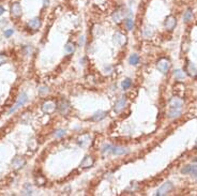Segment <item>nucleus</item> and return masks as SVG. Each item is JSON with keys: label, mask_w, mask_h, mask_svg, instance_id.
I'll list each match as a JSON object with an SVG mask.
<instances>
[{"label": "nucleus", "mask_w": 197, "mask_h": 196, "mask_svg": "<svg viewBox=\"0 0 197 196\" xmlns=\"http://www.w3.org/2000/svg\"><path fill=\"white\" fill-rule=\"evenodd\" d=\"M183 101L179 97H173L169 101V110H168V117L171 119L178 118L182 113Z\"/></svg>", "instance_id": "nucleus-1"}, {"label": "nucleus", "mask_w": 197, "mask_h": 196, "mask_svg": "<svg viewBox=\"0 0 197 196\" xmlns=\"http://www.w3.org/2000/svg\"><path fill=\"white\" fill-rule=\"evenodd\" d=\"M129 15H131V11H130V10L125 9V8H120V9H118L117 11L114 12V14H112V19H114L115 23H120L123 18H125L127 16H129Z\"/></svg>", "instance_id": "nucleus-2"}, {"label": "nucleus", "mask_w": 197, "mask_h": 196, "mask_svg": "<svg viewBox=\"0 0 197 196\" xmlns=\"http://www.w3.org/2000/svg\"><path fill=\"white\" fill-rule=\"evenodd\" d=\"M57 108L56 102L53 101V100H48V101H45L42 105V110L47 115H50V114L55 113V110Z\"/></svg>", "instance_id": "nucleus-3"}, {"label": "nucleus", "mask_w": 197, "mask_h": 196, "mask_svg": "<svg viewBox=\"0 0 197 196\" xmlns=\"http://www.w3.org/2000/svg\"><path fill=\"white\" fill-rule=\"evenodd\" d=\"M28 101V95L25 93V92H21V94H19V97H18V100L17 102H16V104L14 105V106L12 107L11 109H10L9 114H12V113H14L15 110L18 109L21 106H23V105H25V103Z\"/></svg>", "instance_id": "nucleus-4"}, {"label": "nucleus", "mask_w": 197, "mask_h": 196, "mask_svg": "<svg viewBox=\"0 0 197 196\" xmlns=\"http://www.w3.org/2000/svg\"><path fill=\"white\" fill-rule=\"evenodd\" d=\"M156 68L159 70L161 73L165 74V73H167L169 68H170V62L168 61L167 59H165V58H162V59H160L156 63Z\"/></svg>", "instance_id": "nucleus-5"}, {"label": "nucleus", "mask_w": 197, "mask_h": 196, "mask_svg": "<svg viewBox=\"0 0 197 196\" xmlns=\"http://www.w3.org/2000/svg\"><path fill=\"white\" fill-rule=\"evenodd\" d=\"M173 187H174V185H173V183H171L170 181L165 182L164 184H162V187H161L159 190L156 191L155 195H158V196L167 195V194L169 193L171 190H173Z\"/></svg>", "instance_id": "nucleus-6"}, {"label": "nucleus", "mask_w": 197, "mask_h": 196, "mask_svg": "<svg viewBox=\"0 0 197 196\" xmlns=\"http://www.w3.org/2000/svg\"><path fill=\"white\" fill-rule=\"evenodd\" d=\"M57 109L59 110V113L61 114V115H68L70 113L71 110V105L68 101H64V100H62L58 103L57 105Z\"/></svg>", "instance_id": "nucleus-7"}, {"label": "nucleus", "mask_w": 197, "mask_h": 196, "mask_svg": "<svg viewBox=\"0 0 197 196\" xmlns=\"http://www.w3.org/2000/svg\"><path fill=\"white\" fill-rule=\"evenodd\" d=\"M21 13H23V11H21V4H19L18 2L12 3V6H11V15H12V17H14V18L21 17Z\"/></svg>", "instance_id": "nucleus-8"}, {"label": "nucleus", "mask_w": 197, "mask_h": 196, "mask_svg": "<svg viewBox=\"0 0 197 196\" xmlns=\"http://www.w3.org/2000/svg\"><path fill=\"white\" fill-rule=\"evenodd\" d=\"M25 164H26V160L21 157H15L12 161V166L14 170H21V167L25 166Z\"/></svg>", "instance_id": "nucleus-9"}, {"label": "nucleus", "mask_w": 197, "mask_h": 196, "mask_svg": "<svg viewBox=\"0 0 197 196\" xmlns=\"http://www.w3.org/2000/svg\"><path fill=\"white\" fill-rule=\"evenodd\" d=\"M94 164V159L91 155H86L84 157V160L80 162V167L82 168H90V167L93 166Z\"/></svg>", "instance_id": "nucleus-10"}, {"label": "nucleus", "mask_w": 197, "mask_h": 196, "mask_svg": "<svg viewBox=\"0 0 197 196\" xmlns=\"http://www.w3.org/2000/svg\"><path fill=\"white\" fill-rule=\"evenodd\" d=\"M125 105H127V98H125V97H121V98L116 102L114 110H115L116 113H120L121 110L125 107Z\"/></svg>", "instance_id": "nucleus-11"}, {"label": "nucleus", "mask_w": 197, "mask_h": 196, "mask_svg": "<svg viewBox=\"0 0 197 196\" xmlns=\"http://www.w3.org/2000/svg\"><path fill=\"white\" fill-rule=\"evenodd\" d=\"M114 42H115L116 44L122 46V45L127 44L128 39L127 36H124V34H122V33H116L115 36H114Z\"/></svg>", "instance_id": "nucleus-12"}, {"label": "nucleus", "mask_w": 197, "mask_h": 196, "mask_svg": "<svg viewBox=\"0 0 197 196\" xmlns=\"http://www.w3.org/2000/svg\"><path fill=\"white\" fill-rule=\"evenodd\" d=\"M176 23H177L176 18L170 15V16H168V17L165 19V23H164L165 28L167 30H173L175 28V26H176Z\"/></svg>", "instance_id": "nucleus-13"}, {"label": "nucleus", "mask_w": 197, "mask_h": 196, "mask_svg": "<svg viewBox=\"0 0 197 196\" xmlns=\"http://www.w3.org/2000/svg\"><path fill=\"white\" fill-rule=\"evenodd\" d=\"M28 27L32 30H38L40 27H41V19L39 17L32 18L31 21H28Z\"/></svg>", "instance_id": "nucleus-14"}, {"label": "nucleus", "mask_w": 197, "mask_h": 196, "mask_svg": "<svg viewBox=\"0 0 197 196\" xmlns=\"http://www.w3.org/2000/svg\"><path fill=\"white\" fill-rule=\"evenodd\" d=\"M129 152V149L125 148V147H120V146H117V147H112V153L115 155H127Z\"/></svg>", "instance_id": "nucleus-15"}, {"label": "nucleus", "mask_w": 197, "mask_h": 196, "mask_svg": "<svg viewBox=\"0 0 197 196\" xmlns=\"http://www.w3.org/2000/svg\"><path fill=\"white\" fill-rule=\"evenodd\" d=\"M90 139H91V137H90L89 134H82V135H80V136L78 137L77 143H78V145L80 146L84 147V146H86L87 144L89 143V142H90Z\"/></svg>", "instance_id": "nucleus-16"}, {"label": "nucleus", "mask_w": 197, "mask_h": 196, "mask_svg": "<svg viewBox=\"0 0 197 196\" xmlns=\"http://www.w3.org/2000/svg\"><path fill=\"white\" fill-rule=\"evenodd\" d=\"M107 116V113L106 112H103V110H99L95 114H93V116L91 117V120L92 121H101V120H103L105 117Z\"/></svg>", "instance_id": "nucleus-17"}, {"label": "nucleus", "mask_w": 197, "mask_h": 196, "mask_svg": "<svg viewBox=\"0 0 197 196\" xmlns=\"http://www.w3.org/2000/svg\"><path fill=\"white\" fill-rule=\"evenodd\" d=\"M186 72H188V75H191V76H196L197 68L192 62H188V65H186Z\"/></svg>", "instance_id": "nucleus-18"}, {"label": "nucleus", "mask_w": 197, "mask_h": 196, "mask_svg": "<svg viewBox=\"0 0 197 196\" xmlns=\"http://www.w3.org/2000/svg\"><path fill=\"white\" fill-rule=\"evenodd\" d=\"M174 76L177 80H183L186 77V72L182 71V70H176V71L174 72Z\"/></svg>", "instance_id": "nucleus-19"}, {"label": "nucleus", "mask_w": 197, "mask_h": 196, "mask_svg": "<svg viewBox=\"0 0 197 196\" xmlns=\"http://www.w3.org/2000/svg\"><path fill=\"white\" fill-rule=\"evenodd\" d=\"M64 51L67 52V53H69V54L74 53V51H75V44H74V43H72V42H68V43L65 44V46H64Z\"/></svg>", "instance_id": "nucleus-20"}, {"label": "nucleus", "mask_w": 197, "mask_h": 196, "mask_svg": "<svg viewBox=\"0 0 197 196\" xmlns=\"http://www.w3.org/2000/svg\"><path fill=\"white\" fill-rule=\"evenodd\" d=\"M138 62H139V57L137 55H135V54L129 58V63L131 65H137Z\"/></svg>", "instance_id": "nucleus-21"}, {"label": "nucleus", "mask_w": 197, "mask_h": 196, "mask_svg": "<svg viewBox=\"0 0 197 196\" xmlns=\"http://www.w3.org/2000/svg\"><path fill=\"white\" fill-rule=\"evenodd\" d=\"M131 86H132V80H131V78H125V79H123L122 84H121V87H122L123 90L129 89Z\"/></svg>", "instance_id": "nucleus-22"}, {"label": "nucleus", "mask_w": 197, "mask_h": 196, "mask_svg": "<svg viewBox=\"0 0 197 196\" xmlns=\"http://www.w3.org/2000/svg\"><path fill=\"white\" fill-rule=\"evenodd\" d=\"M125 27H127L128 30H132L133 27H134V21H133V19L131 17H128L125 18Z\"/></svg>", "instance_id": "nucleus-23"}, {"label": "nucleus", "mask_w": 197, "mask_h": 196, "mask_svg": "<svg viewBox=\"0 0 197 196\" xmlns=\"http://www.w3.org/2000/svg\"><path fill=\"white\" fill-rule=\"evenodd\" d=\"M193 17V13H192V10L188 9L186 10V12L184 13V16H183V21H190Z\"/></svg>", "instance_id": "nucleus-24"}, {"label": "nucleus", "mask_w": 197, "mask_h": 196, "mask_svg": "<svg viewBox=\"0 0 197 196\" xmlns=\"http://www.w3.org/2000/svg\"><path fill=\"white\" fill-rule=\"evenodd\" d=\"M182 90H184V86L181 85V84H178V85L175 87V92H176L178 95H182V93H183Z\"/></svg>", "instance_id": "nucleus-25"}, {"label": "nucleus", "mask_w": 197, "mask_h": 196, "mask_svg": "<svg viewBox=\"0 0 197 196\" xmlns=\"http://www.w3.org/2000/svg\"><path fill=\"white\" fill-rule=\"evenodd\" d=\"M152 34H153V29L151 27H147V28L144 30V36H146V38H150Z\"/></svg>", "instance_id": "nucleus-26"}, {"label": "nucleus", "mask_w": 197, "mask_h": 196, "mask_svg": "<svg viewBox=\"0 0 197 196\" xmlns=\"http://www.w3.org/2000/svg\"><path fill=\"white\" fill-rule=\"evenodd\" d=\"M112 150V145H105L102 148V152H103L104 155H108V153H110Z\"/></svg>", "instance_id": "nucleus-27"}, {"label": "nucleus", "mask_w": 197, "mask_h": 196, "mask_svg": "<svg viewBox=\"0 0 197 196\" xmlns=\"http://www.w3.org/2000/svg\"><path fill=\"white\" fill-rule=\"evenodd\" d=\"M188 174H191V175L197 177V165L196 164L190 165V172H188Z\"/></svg>", "instance_id": "nucleus-28"}, {"label": "nucleus", "mask_w": 197, "mask_h": 196, "mask_svg": "<svg viewBox=\"0 0 197 196\" xmlns=\"http://www.w3.org/2000/svg\"><path fill=\"white\" fill-rule=\"evenodd\" d=\"M55 137L56 138H61V137H63L65 135V130H62V129H60V130H57L56 132H55Z\"/></svg>", "instance_id": "nucleus-29"}, {"label": "nucleus", "mask_w": 197, "mask_h": 196, "mask_svg": "<svg viewBox=\"0 0 197 196\" xmlns=\"http://www.w3.org/2000/svg\"><path fill=\"white\" fill-rule=\"evenodd\" d=\"M35 182L38 183V185H43V184L45 183V179L43 178L42 176H39V177L35 178Z\"/></svg>", "instance_id": "nucleus-30"}, {"label": "nucleus", "mask_w": 197, "mask_h": 196, "mask_svg": "<svg viewBox=\"0 0 197 196\" xmlns=\"http://www.w3.org/2000/svg\"><path fill=\"white\" fill-rule=\"evenodd\" d=\"M6 60H8V58H6V55L4 54H0V65L4 64L6 62Z\"/></svg>", "instance_id": "nucleus-31"}, {"label": "nucleus", "mask_w": 197, "mask_h": 196, "mask_svg": "<svg viewBox=\"0 0 197 196\" xmlns=\"http://www.w3.org/2000/svg\"><path fill=\"white\" fill-rule=\"evenodd\" d=\"M12 34H13V30H12V29L4 30V36H6V38H10Z\"/></svg>", "instance_id": "nucleus-32"}, {"label": "nucleus", "mask_w": 197, "mask_h": 196, "mask_svg": "<svg viewBox=\"0 0 197 196\" xmlns=\"http://www.w3.org/2000/svg\"><path fill=\"white\" fill-rule=\"evenodd\" d=\"M48 92V88H46V87H42L41 90H40V94H45V93H47Z\"/></svg>", "instance_id": "nucleus-33"}, {"label": "nucleus", "mask_w": 197, "mask_h": 196, "mask_svg": "<svg viewBox=\"0 0 197 196\" xmlns=\"http://www.w3.org/2000/svg\"><path fill=\"white\" fill-rule=\"evenodd\" d=\"M48 4H49V0H43V6H47Z\"/></svg>", "instance_id": "nucleus-34"}, {"label": "nucleus", "mask_w": 197, "mask_h": 196, "mask_svg": "<svg viewBox=\"0 0 197 196\" xmlns=\"http://www.w3.org/2000/svg\"><path fill=\"white\" fill-rule=\"evenodd\" d=\"M3 13H4V8H3V6H0V16H1Z\"/></svg>", "instance_id": "nucleus-35"}, {"label": "nucleus", "mask_w": 197, "mask_h": 196, "mask_svg": "<svg viewBox=\"0 0 197 196\" xmlns=\"http://www.w3.org/2000/svg\"><path fill=\"white\" fill-rule=\"evenodd\" d=\"M80 44H84V38H80Z\"/></svg>", "instance_id": "nucleus-36"}, {"label": "nucleus", "mask_w": 197, "mask_h": 196, "mask_svg": "<svg viewBox=\"0 0 197 196\" xmlns=\"http://www.w3.org/2000/svg\"><path fill=\"white\" fill-rule=\"evenodd\" d=\"M196 147H197V139H196Z\"/></svg>", "instance_id": "nucleus-37"}]
</instances>
